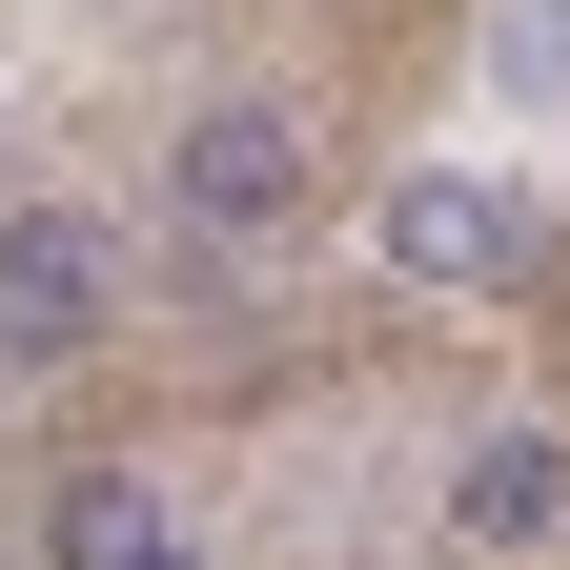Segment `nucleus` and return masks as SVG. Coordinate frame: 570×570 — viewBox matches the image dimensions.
Returning <instances> with one entry per match:
<instances>
[{
    "mask_svg": "<svg viewBox=\"0 0 570 570\" xmlns=\"http://www.w3.org/2000/svg\"><path fill=\"white\" fill-rule=\"evenodd\" d=\"M122 326V225L102 204H21L0 225V367H82Z\"/></svg>",
    "mask_w": 570,
    "mask_h": 570,
    "instance_id": "f257e3e1",
    "label": "nucleus"
},
{
    "mask_svg": "<svg viewBox=\"0 0 570 570\" xmlns=\"http://www.w3.org/2000/svg\"><path fill=\"white\" fill-rule=\"evenodd\" d=\"M164 184H184L204 245H265V225H306V122H285V102H204Z\"/></svg>",
    "mask_w": 570,
    "mask_h": 570,
    "instance_id": "f03ea898",
    "label": "nucleus"
},
{
    "mask_svg": "<svg viewBox=\"0 0 570 570\" xmlns=\"http://www.w3.org/2000/svg\"><path fill=\"white\" fill-rule=\"evenodd\" d=\"M387 265H407V285H510V265H530V204L469 184V164H407V184H387Z\"/></svg>",
    "mask_w": 570,
    "mask_h": 570,
    "instance_id": "7ed1b4c3",
    "label": "nucleus"
},
{
    "mask_svg": "<svg viewBox=\"0 0 570 570\" xmlns=\"http://www.w3.org/2000/svg\"><path fill=\"white\" fill-rule=\"evenodd\" d=\"M570 530V428H469L449 449V550H550Z\"/></svg>",
    "mask_w": 570,
    "mask_h": 570,
    "instance_id": "20e7f679",
    "label": "nucleus"
},
{
    "mask_svg": "<svg viewBox=\"0 0 570 570\" xmlns=\"http://www.w3.org/2000/svg\"><path fill=\"white\" fill-rule=\"evenodd\" d=\"M41 570H204L164 510H142V489L122 469H82V489H61V510H41Z\"/></svg>",
    "mask_w": 570,
    "mask_h": 570,
    "instance_id": "39448f33",
    "label": "nucleus"
},
{
    "mask_svg": "<svg viewBox=\"0 0 570 570\" xmlns=\"http://www.w3.org/2000/svg\"><path fill=\"white\" fill-rule=\"evenodd\" d=\"M489 82H510V102H570V0H510V21H489Z\"/></svg>",
    "mask_w": 570,
    "mask_h": 570,
    "instance_id": "423d86ee",
    "label": "nucleus"
}]
</instances>
